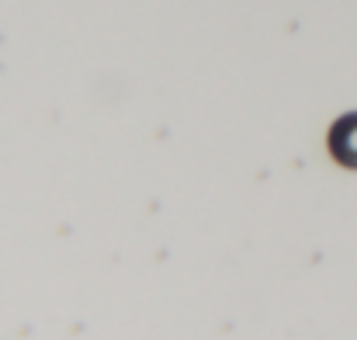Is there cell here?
<instances>
[{"instance_id":"cell-1","label":"cell","mask_w":357,"mask_h":340,"mask_svg":"<svg viewBox=\"0 0 357 340\" xmlns=\"http://www.w3.org/2000/svg\"><path fill=\"white\" fill-rule=\"evenodd\" d=\"M330 153L344 163V167H357V112L344 114L333 132H330Z\"/></svg>"}]
</instances>
